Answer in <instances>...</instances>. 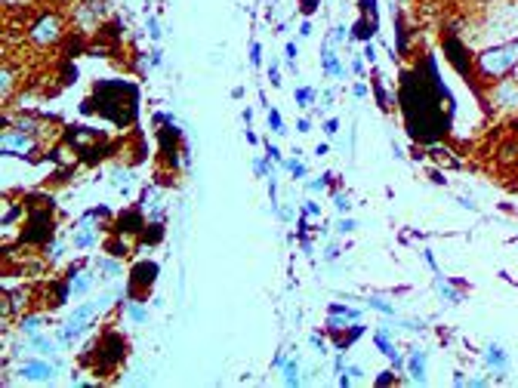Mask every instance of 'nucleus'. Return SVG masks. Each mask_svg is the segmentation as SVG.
Wrapping results in <instances>:
<instances>
[{
  "label": "nucleus",
  "instance_id": "54",
  "mask_svg": "<svg viewBox=\"0 0 518 388\" xmlns=\"http://www.w3.org/2000/svg\"><path fill=\"white\" fill-rule=\"evenodd\" d=\"M148 34H151L154 40H160V28H158V18H148Z\"/></svg>",
  "mask_w": 518,
  "mask_h": 388
},
{
  "label": "nucleus",
  "instance_id": "46",
  "mask_svg": "<svg viewBox=\"0 0 518 388\" xmlns=\"http://www.w3.org/2000/svg\"><path fill=\"white\" fill-rule=\"evenodd\" d=\"M269 80H271V86H281V71H278V62H271V65H269Z\"/></svg>",
  "mask_w": 518,
  "mask_h": 388
},
{
  "label": "nucleus",
  "instance_id": "13",
  "mask_svg": "<svg viewBox=\"0 0 518 388\" xmlns=\"http://www.w3.org/2000/svg\"><path fill=\"white\" fill-rule=\"evenodd\" d=\"M426 361H429V354H426L423 348L407 351V373H410V379L417 382V385H423L426 382Z\"/></svg>",
  "mask_w": 518,
  "mask_h": 388
},
{
  "label": "nucleus",
  "instance_id": "31",
  "mask_svg": "<svg viewBox=\"0 0 518 388\" xmlns=\"http://www.w3.org/2000/svg\"><path fill=\"white\" fill-rule=\"evenodd\" d=\"M253 172H256V176H262V179H271L275 176V172H271V164L265 157H256L253 160Z\"/></svg>",
  "mask_w": 518,
  "mask_h": 388
},
{
  "label": "nucleus",
  "instance_id": "2",
  "mask_svg": "<svg viewBox=\"0 0 518 388\" xmlns=\"http://www.w3.org/2000/svg\"><path fill=\"white\" fill-rule=\"evenodd\" d=\"M65 31H68V18L62 16V12L43 10L28 22V28H25V40H28L34 49H49V47H56V43L65 40Z\"/></svg>",
  "mask_w": 518,
  "mask_h": 388
},
{
  "label": "nucleus",
  "instance_id": "18",
  "mask_svg": "<svg viewBox=\"0 0 518 388\" xmlns=\"http://www.w3.org/2000/svg\"><path fill=\"white\" fill-rule=\"evenodd\" d=\"M16 86H18V68L16 65L10 68V62H3V80H0V96H3V102L12 99Z\"/></svg>",
  "mask_w": 518,
  "mask_h": 388
},
{
  "label": "nucleus",
  "instance_id": "4",
  "mask_svg": "<svg viewBox=\"0 0 518 388\" xmlns=\"http://www.w3.org/2000/svg\"><path fill=\"white\" fill-rule=\"evenodd\" d=\"M487 99H491V105L497 111H506V114L518 111V80L503 77V80H497V83H491L487 86Z\"/></svg>",
  "mask_w": 518,
  "mask_h": 388
},
{
  "label": "nucleus",
  "instance_id": "11",
  "mask_svg": "<svg viewBox=\"0 0 518 388\" xmlns=\"http://www.w3.org/2000/svg\"><path fill=\"white\" fill-rule=\"evenodd\" d=\"M71 244H74V250H90V246L99 244V234H96V225H92V219H84V222H80L77 231H74V237H71Z\"/></svg>",
  "mask_w": 518,
  "mask_h": 388
},
{
  "label": "nucleus",
  "instance_id": "12",
  "mask_svg": "<svg viewBox=\"0 0 518 388\" xmlns=\"http://www.w3.org/2000/svg\"><path fill=\"white\" fill-rule=\"evenodd\" d=\"M364 336V326L361 324H352V326H343V330H333L330 339H333V348L343 354V351H349V345L355 342V339Z\"/></svg>",
  "mask_w": 518,
  "mask_h": 388
},
{
  "label": "nucleus",
  "instance_id": "60",
  "mask_svg": "<svg viewBox=\"0 0 518 388\" xmlns=\"http://www.w3.org/2000/svg\"><path fill=\"white\" fill-rule=\"evenodd\" d=\"M401 3H404V0H401Z\"/></svg>",
  "mask_w": 518,
  "mask_h": 388
},
{
  "label": "nucleus",
  "instance_id": "45",
  "mask_svg": "<svg viewBox=\"0 0 518 388\" xmlns=\"http://www.w3.org/2000/svg\"><path fill=\"white\" fill-rule=\"evenodd\" d=\"M339 253H343V250H339V244H327V246H324V259H327V262L339 259Z\"/></svg>",
  "mask_w": 518,
  "mask_h": 388
},
{
  "label": "nucleus",
  "instance_id": "29",
  "mask_svg": "<svg viewBox=\"0 0 518 388\" xmlns=\"http://www.w3.org/2000/svg\"><path fill=\"white\" fill-rule=\"evenodd\" d=\"M296 157H299V154H296ZM296 157H284L281 166H284L287 172H293V179H306V166H302Z\"/></svg>",
  "mask_w": 518,
  "mask_h": 388
},
{
  "label": "nucleus",
  "instance_id": "23",
  "mask_svg": "<svg viewBox=\"0 0 518 388\" xmlns=\"http://www.w3.org/2000/svg\"><path fill=\"white\" fill-rule=\"evenodd\" d=\"M31 345H34V351H37V354H43V357H53L56 354V342H53V339H47V336H40V333H34V336H31Z\"/></svg>",
  "mask_w": 518,
  "mask_h": 388
},
{
  "label": "nucleus",
  "instance_id": "36",
  "mask_svg": "<svg viewBox=\"0 0 518 388\" xmlns=\"http://www.w3.org/2000/svg\"><path fill=\"white\" fill-rule=\"evenodd\" d=\"M250 65H253V68L262 65V43H256V40L250 43Z\"/></svg>",
  "mask_w": 518,
  "mask_h": 388
},
{
  "label": "nucleus",
  "instance_id": "49",
  "mask_svg": "<svg viewBox=\"0 0 518 388\" xmlns=\"http://www.w3.org/2000/svg\"><path fill=\"white\" fill-rule=\"evenodd\" d=\"M352 71H355L358 77H364V74H367V68H364V59H361V55H355V59H352Z\"/></svg>",
  "mask_w": 518,
  "mask_h": 388
},
{
  "label": "nucleus",
  "instance_id": "57",
  "mask_svg": "<svg viewBox=\"0 0 518 388\" xmlns=\"http://www.w3.org/2000/svg\"><path fill=\"white\" fill-rule=\"evenodd\" d=\"M327 151H330V145H327V142H321V145L318 148H314V154H318V157H324V154Z\"/></svg>",
  "mask_w": 518,
  "mask_h": 388
},
{
  "label": "nucleus",
  "instance_id": "41",
  "mask_svg": "<svg viewBox=\"0 0 518 388\" xmlns=\"http://www.w3.org/2000/svg\"><path fill=\"white\" fill-rule=\"evenodd\" d=\"M364 62H370V65H373L376 68V62H380V53H376V47H373V43H364Z\"/></svg>",
  "mask_w": 518,
  "mask_h": 388
},
{
  "label": "nucleus",
  "instance_id": "14",
  "mask_svg": "<svg viewBox=\"0 0 518 388\" xmlns=\"http://www.w3.org/2000/svg\"><path fill=\"white\" fill-rule=\"evenodd\" d=\"M330 47H333L330 40H324V47H321V65H324V74L327 77H345L343 62L336 59V53H333Z\"/></svg>",
  "mask_w": 518,
  "mask_h": 388
},
{
  "label": "nucleus",
  "instance_id": "42",
  "mask_svg": "<svg viewBox=\"0 0 518 388\" xmlns=\"http://www.w3.org/2000/svg\"><path fill=\"white\" fill-rule=\"evenodd\" d=\"M355 228H358V222H355V219H349V216L336 222V231H339V234H352V231H355Z\"/></svg>",
  "mask_w": 518,
  "mask_h": 388
},
{
  "label": "nucleus",
  "instance_id": "34",
  "mask_svg": "<svg viewBox=\"0 0 518 388\" xmlns=\"http://www.w3.org/2000/svg\"><path fill=\"white\" fill-rule=\"evenodd\" d=\"M333 203H336L339 213H349V209H352V201H349V194H345V191H333Z\"/></svg>",
  "mask_w": 518,
  "mask_h": 388
},
{
  "label": "nucleus",
  "instance_id": "47",
  "mask_svg": "<svg viewBox=\"0 0 518 388\" xmlns=\"http://www.w3.org/2000/svg\"><path fill=\"white\" fill-rule=\"evenodd\" d=\"M34 0H3L6 10H25V6H31Z\"/></svg>",
  "mask_w": 518,
  "mask_h": 388
},
{
  "label": "nucleus",
  "instance_id": "26",
  "mask_svg": "<svg viewBox=\"0 0 518 388\" xmlns=\"http://www.w3.org/2000/svg\"><path fill=\"white\" fill-rule=\"evenodd\" d=\"M373 96H376V105H380L382 111H392V108H395V99L388 96L386 90H382V86H380V80H373Z\"/></svg>",
  "mask_w": 518,
  "mask_h": 388
},
{
  "label": "nucleus",
  "instance_id": "28",
  "mask_svg": "<svg viewBox=\"0 0 518 388\" xmlns=\"http://www.w3.org/2000/svg\"><path fill=\"white\" fill-rule=\"evenodd\" d=\"M18 326H22L25 336H34V333H40V314H25Z\"/></svg>",
  "mask_w": 518,
  "mask_h": 388
},
{
  "label": "nucleus",
  "instance_id": "58",
  "mask_svg": "<svg viewBox=\"0 0 518 388\" xmlns=\"http://www.w3.org/2000/svg\"><path fill=\"white\" fill-rule=\"evenodd\" d=\"M460 207H466V209H478L472 201H469V197H460Z\"/></svg>",
  "mask_w": 518,
  "mask_h": 388
},
{
  "label": "nucleus",
  "instance_id": "5",
  "mask_svg": "<svg viewBox=\"0 0 518 388\" xmlns=\"http://www.w3.org/2000/svg\"><path fill=\"white\" fill-rule=\"evenodd\" d=\"M92 357H99L96 363V373H108L111 367H117V361L123 357V339L117 336V333H105L102 342L96 345V351H92Z\"/></svg>",
  "mask_w": 518,
  "mask_h": 388
},
{
  "label": "nucleus",
  "instance_id": "9",
  "mask_svg": "<svg viewBox=\"0 0 518 388\" xmlns=\"http://www.w3.org/2000/svg\"><path fill=\"white\" fill-rule=\"evenodd\" d=\"M56 376V367L49 361H25L22 367H18V379H25V382H49Z\"/></svg>",
  "mask_w": 518,
  "mask_h": 388
},
{
  "label": "nucleus",
  "instance_id": "10",
  "mask_svg": "<svg viewBox=\"0 0 518 388\" xmlns=\"http://www.w3.org/2000/svg\"><path fill=\"white\" fill-rule=\"evenodd\" d=\"M355 320H361V311H358V308H345V305H330L327 308V333L343 330V326H352Z\"/></svg>",
  "mask_w": 518,
  "mask_h": 388
},
{
  "label": "nucleus",
  "instance_id": "48",
  "mask_svg": "<svg viewBox=\"0 0 518 388\" xmlns=\"http://www.w3.org/2000/svg\"><path fill=\"white\" fill-rule=\"evenodd\" d=\"M312 31H314V25H312V18H302L299 22V37H312Z\"/></svg>",
  "mask_w": 518,
  "mask_h": 388
},
{
  "label": "nucleus",
  "instance_id": "15",
  "mask_svg": "<svg viewBox=\"0 0 518 388\" xmlns=\"http://www.w3.org/2000/svg\"><path fill=\"white\" fill-rule=\"evenodd\" d=\"M481 361H484V367L497 370V373H506V370H509V354H506V348H500V345H487Z\"/></svg>",
  "mask_w": 518,
  "mask_h": 388
},
{
  "label": "nucleus",
  "instance_id": "55",
  "mask_svg": "<svg viewBox=\"0 0 518 388\" xmlns=\"http://www.w3.org/2000/svg\"><path fill=\"white\" fill-rule=\"evenodd\" d=\"M312 342H314V348H318L321 354H324V351H327V342H324V339L318 336V333H312Z\"/></svg>",
  "mask_w": 518,
  "mask_h": 388
},
{
  "label": "nucleus",
  "instance_id": "38",
  "mask_svg": "<svg viewBox=\"0 0 518 388\" xmlns=\"http://www.w3.org/2000/svg\"><path fill=\"white\" fill-rule=\"evenodd\" d=\"M296 55H299V49H296V43L290 40V43H287V49H284V59H287V68H290V71L296 68Z\"/></svg>",
  "mask_w": 518,
  "mask_h": 388
},
{
  "label": "nucleus",
  "instance_id": "33",
  "mask_svg": "<svg viewBox=\"0 0 518 388\" xmlns=\"http://www.w3.org/2000/svg\"><path fill=\"white\" fill-rule=\"evenodd\" d=\"M367 305H370V308H376V311H382V314H395V308H392V302H386V299H380V296H370V299H367Z\"/></svg>",
  "mask_w": 518,
  "mask_h": 388
},
{
  "label": "nucleus",
  "instance_id": "39",
  "mask_svg": "<svg viewBox=\"0 0 518 388\" xmlns=\"http://www.w3.org/2000/svg\"><path fill=\"white\" fill-rule=\"evenodd\" d=\"M330 182H333V172H324V176H321V179H314V182H308V191H324Z\"/></svg>",
  "mask_w": 518,
  "mask_h": 388
},
{
  "label": "nucleus",
  "instance_id": "21",
  "mask_svg": "<svg viewBox=\"0 0 518 388\" xmlns=\"http://www.w3.org/2000/svg\"><path fill=\"white\" fill-rule=\"evenodd\" d=\"M373 342H376V348H380V354H386L388 361L395 363V367H401V354L395 351V345H392V339H388L386 330H376V333H373Z\"/></svg>",
  "mask_w": 518,
  "mask_h": 388
},
{
  "label": "nucleus",
  "instance_id": "3",
  "mask_svg": "<svg viewBox=\"0 0 518 388\" xmlns=\"http://www.w3.org/2000/svg\"><path fill=\"white\" fill-rule=\"evenodd\" d=\"M3 154L6 157H25V160H40V139L18 127H10L6 123L3 129Z\"/></svg>",
  "mask_w": 518,
  "mask_h": 388
},
{
  "label": "nucleus",
  "instance_id": "35",
  "mask_svg": "<svg viewBox=\"0 0 518 388\" xmlns=\"http://www.w3.org/2000/svg\"><path fill=\"white\" fill-rule=\"evenodd\" d=\"M345 37H352V31L345 28V25H336V28L327 34V40H330V43H339V40H345Z\"/></svg>",
  "mask_w": 518,
  "mask_h": 388
},
{
  "label": "nucleus",
  "instance_id": "24",
  "mask_svg": "<svg viewBox=\"0 0 518 388\" xmlns=\"http://www.w3.org/2000/svg\"><path fill=\"white\" fill-rule=\"evenodd\" d=\"M127 314H130V320H136V324H145L148 320V311H145V305H142V299H130Z\"/></svg>",
  "mask_w": 518,
  "mask_h": 388
},
{
  "label": "nucleus",
  "instance_id": "6",
  "mask_svg": "<svg viewBox=\"0 0 518 388\" xmlns=\"http://www.w3.org/2000/svg\"><path fill=\"white\" fill-rule=\"evenodd\" d=\"M444 53H447L450 65H454L463 77L466 80L475 77V53H469L466 43H463L460 37H447V40H444Z\"/></svg>",
  "mask_w": 518,
  "mask_h": 388
},
{
  "label": "nucleus",
  "instance_id": "53",
  "mask_svg": "<svg viewBox=\"0 0 518 388\" xmlns=\"http://www.w3.org/2000/svg\"><path fill=\"white\" fill-rule=\"evenodd\" d=\"M296 129H299V133H312V117H299Z\"/></svg>",
  "mask_w": 518,
  "mask_h": 388
},
{
  "label": "nucleus",
  "instance_id": "16",
  "mask_svg": "<svg viewBox=\"0 0 518 388\" xmlns=\"http://www.w3.org/2000/svg\"><path fill=\"white\" fill-rule=\"evenodd\" d=\"M275 367L284 370V385H302V379H299V363H296V357L278 354V357H275Z\"/></svg>",
  "mask_w": 518,
  "mask_h": 388
},
{
  "label": "nucleus",
  "instance_id": "50",
  "mask_svg": "<svg viewBox=\"0 0 518 388\" xmlns=\"http://www.w3.org/2000/svg\"><path fill=\"white\" fill-rule=\"evenodd\" d=\"M275 213H278V216H281V219H284V222H290V219H293V207H290V203H284V207H278V209H275Z\"/></svg>",
  "mask_w": 518,
  "mask_h": 388
},
{
  "label": "nucleus",
  "instance_id": "27",
  "mask_svg": "<svg viewBox=\"0 0 518 388\" xmlns=\"http://www.w3.org/2000/svg\"><path fill=\"white\" fill-rule=\"evenodd\" d=\"M65 250H68L65 240H59V237L49 240V244H43V256H47V259H59V256H65Z\"/></svg>",
  "mask_w": 518,
  "mask_h": 388
},
{
  "label": "nucleus",
  "instance_id": "30",
  "mask_svg": "<svg viewBox=\"0 0 518 388\" xmlns=\"http://www.w3.org/2000/svg\"><path fill=\"white\" fill-rule=\"evenodd\" d=\"M99 268H102V277H117V271H121V265H117V256H105L102 262H99Z\"/></svg>",
  "mask_w": 518,
  "mask_h": 388
},
{
  "label": "nucleus",
  "instance_id": "59",
  "mask_svg": "<svg viewBox=\"0 0 518 388\" xmlns=\"http://www.w3.org/2000/svg\"><path fill=\"white\" fill-rule=\"evenodd\" d=\"M512 77H515V80H518V65H515V71H512Z\"/></svg>",
  "mask_w": 518,
  "mask_h": 388
},
{
  "label": "nucleus",
  "instance_id": "51",
  "mask_svg": "<svg viewBox=\"0 0 518 388\" xmlns=\"http://www.w3.org/2000/svg\"><path fill=\"white\" fill-rule=\"evenodd\" d=\"M318 213H321V207L314 201H308L306 207H302V216H306V219H308V216H318Z\"/></svg>",
  "mask_w": 518,
  "mask_h": 388
},
{
  "label": "nucleus",
  "instance_id": "43",
  "mask_svg": "<svg viewBox=\"0 0 518 388\" xmlns=\"http://www.w3.org/2000/svg\"><path fill=\"white\" fill-rule=\"evenodd\" d=\"M265 154H269V160H275V164H278V166H281L284 154H281V151H278V148H275V145H271V142H265Z\"/></svg>",
  "mask_w": 518,
  "mask_h": 388
},
{
  "label": "nucleus",
  "instance_id": "8",
  "mask_svg": "<svg viewBox=\"0 0 518 388\" xmlns=\"http://www.w3.org/2000/svg\"><path fill=\"white\" fill-rule=\"evenodd\" d=\"M154 277H158V262L151 259H142V262L133 265V274H130V283H133V296L136 299H145L148 289H151Z\"/></svg>",
  "mask_w": 518,
  "mask_h": 388
},
{
  "label": "nucleus",
  "instance_id": "7",
  "mask_svg": "<svg viewBox=\"0 0 518 388\" xmlns=\"http://www.w3.org/2000/svg\"><path fill=\"white\" fill-rule=\"evenodd\" d=\"M105 18V6L102 0H77L71 12V22L77 31H92L99 22Z\"/></svg>",
  "mask_w": 518,
  "mask_h": 388
},
{
  "label": "nucleus",
  "instance_id": "1",
  "mask_svg": "<svg viewBox=\"0 0 518 388\" xmlns=\"http://www.w3.org/2000/svg\"><path fill=\"white\" fill-rule=\"evenodd\" d=\"M518 65V37L500 40L475 53V77H484L487 83H497L503 77H512Z\"/></svg>",
  "mask_w": 518,
  "mask_h": 388
},
{
  "label": "nucleus",
  "instance_id": "52",
  "mask_svg": "<svg viewBox=\"0 0 518 388\" xmlns=\"http://www.w3.org/2000/svg\"><path fill=\"white\" fill-rule=\"evenodd\" d=\"M367 92H370V86H367V83H355V86H352V96H355V99L367 96Z\"/></svg>",
  "mask_w": 518,
  "mask_h": 388
},
{
  "label": "nucleus",
  "instance_id": "44",
  "mask_svg": "<svg viewBox=\"0 0 518 388\" xmlns=\"http://www.w3.org/2000/svg\"><path fill=\"white\" fill-rule=\"evenodd\" d=\"M339 133V120L336 117H327L324 120V135H336Z\"/></svg>",
  "mask_w": 518,
  "mask_h": 388
},
{
  "label": "nucleus",
  "instance_id": "32",
  "mask_svg": "<svg viewBox=\"0 0 518 388\" xmlns=\"http://www.w3.org/2000/svg\"><path fill=\"white\" fill-rule=\"evenodd\" d=\"M269 127H271V133H275V135H284V133H287V127H284L281 114H278V111H275V108H271V111H269Z\"/></svg>",
  "mask_w": 518,
  "mask_h": 388
},
{
  "label": "nucleus",
  "instance_id": "20",
  "mask_svg": "<svg viewBox=\"0 0 518 388\" xmlns=\"http://www.w3.org/2000/svg\"><path fill=\"white\" fill-rule=\"evenodd\" d=\"M130 246H133V237L121 234V231H114V237L105 240V253H108V256H127Z\"/></svg>",
  "mask_w": 518,
  "mask_h": 388
},
{
  "label": "nucleus",
  "instance_id": "17",
  "mask_svg": "<svg viewBox=\"0 0 518 388\" xmlns=\"http://www.w3.org/2000/svg\"><path fill=\"white\" fill-rule=\"evenodd\" d=\"M68 283H71V296H86L92 289V277L86 274V271H80V268H74V271H68Z\"/></svg>",
  "mask_w": 518,
  "mask_h": 388
},
{
  "label": "nucleus",
  "instance_id": "40",
  "mask_svg": "<svg viewBox=\"0 0 518 388\" xmlns=\"http://www.w3.org/2000/svg\"><path fill=\"white\" fill-rule=\"evenodd\" d=\"M318 6H321L318 0H299V12H302V16H308V18L318 12Z\"/></svg>",
  "mask_w": 518,
  "mask_h": 388
},
{
  "label": "nucleus",
  "instance_id": "22",
  "mask_svg": "<svg viewBox=\"0 0 518 388\" xmlns=\"http://www.w3.org/2000/svg\"><path fill=\"white\" fill-rule=\"evenodd\" d=\"M293 99H296V105H299L302 111L314 108V105H318V90H314V86H296Z\"/></svg>",
  "mask_w": 518,
  "mask_h": 388
},
{
  "label": "nucleus",
  "instance_id": "19",
  "mask_svg": "<svg viewBox=\"0 0 518 388\" xmlns=\"http://www.w3.org/2000/svg\"><path fill=\"white\" fill-rule=\"evenodd\" d=\"M376 25H380V22H376L373 16H358V22L352 25V37H355V40H364V43H367L370 37L376 34Z\"/></svg>",
  "mask_w": 518,
  "mask_h": 388
},
{
  "label": "nucleus",
  "instance_id": "37",
  "mask_svg": "<svg viewBox=\"0 0 518 388\" xmlns=\"http://www.w3.org/2000/svg\"><path fill=\"white\" fill-rule=\"evenodd\" d=\"M84 219H92V222H99V219H111V209H108V207L86 209V216H84Z\"/></svg>",
  "mask_w": 518,
  "mask_h": 388
},
{
  "label": "nucleus",
  "instance_id": "56",
  "mask_svg": "<svg viewBox=\"0 0 518 388\" xmlns=\"http://www.w3.org/2000/svg\"><path fill=\"white\" fill-rule=\"evenodd\" d=\"M392 382H395V376H376V385H392Z\"/></svg>",
  "mask_w": 518,
  "mask_h": 388
},
{
  "label": "nucleus",
  "instance_id": "25",
  "mask_svg": "<svg viewBox=\"0 0 518 388\" xmlns=\"http://www.w3.org/2000/svg\"><path fill=\"white\" fill-rule=\"evenodd\" d=\"M438 293H441V299L447 302V305H460V302H463V293H460V289L447 287L444 281H438Z\"/></svg>",
  "mask_w": 518,
  "mask_h": 388
}]
</instances>
